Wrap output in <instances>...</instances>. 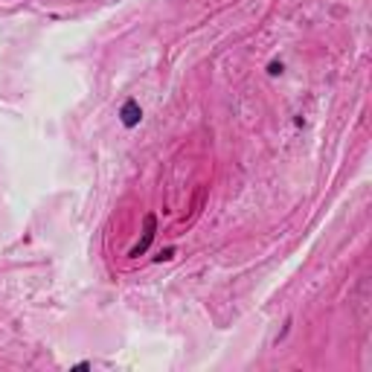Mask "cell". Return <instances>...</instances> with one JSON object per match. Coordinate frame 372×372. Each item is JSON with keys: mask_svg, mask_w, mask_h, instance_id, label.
<instances>
[{"mask_svg": "<svg viewBox=\"0 0 372 372\" xmlns=\"http://www.w3.org/2000/svg\"><path fill=\"white\" fill-rule=\"evenodd\" d=\"M154 224H158V221H154V215H146V233H143V242L131 250V256H140V253H146V247H149L151 239H154Z\"/></svg>", "mask_w": 372, "mask_h": 372, "instance_id": "cell-1", "label": "cell"}, {"mask_svg": "<svg viewBox=\"0 0 372 372\" xmlns=\"http://www.w3.org/2000/svg\"><path fill=\"white\" fill-rule=\"evenodd\" d=\"M140 116H143V111H140V105H137V102H125L123 105V123L128 128H134L137 123H140Z\"/></svg>", "mask_w": 372, "mask_h": 372, "instance_id": "cell-2", "label": "cell"}]
</instances>
